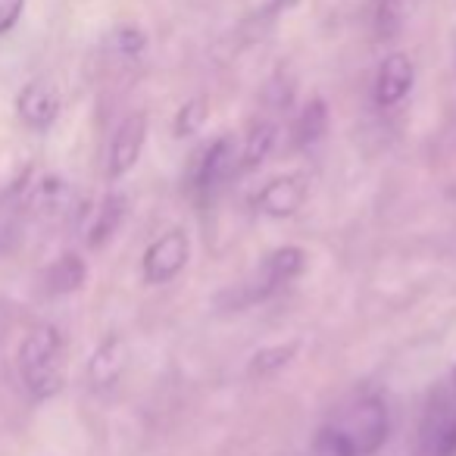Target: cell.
<instances>
[{"mask_svg": "<svg viewBox=\"0 0 456 456\" xmlns=\"http://www.w3.org/2000/svg\"><path fill=\"white\" fill-rule=\"evenodd\" d=\"M275 134H279V128H275L273 122H260V126L250 128L248 141H244L241 157H238V169L241 172L256 169V166L269 157V151L275 147Z\"/></svg>", "mask_w": 456, "mask_h": 456, "instance_id": "cell-16", "label": "cell"}, {"mask_svg": "<svg viewBox=\"0 0 456 456\" xmlns=\"http://www.w3.org/2000/svg\"><path fill=\"white\" fill-rule=\"evenodd\" d=\"M304 269H306V250L304 248L288 244V248L273 250V254L260 263V269H256L254 279H250L248 285H241L244 288L241 304H256V300L273 297L279 288H285L288 281H294Z\"/></svg>", "mask_w": 456, "mask_h": 456, "instance_id": "cell-3", "label": "cell"}, {"mask_svg": "<svg viewBox=\"0 0 456 456\" xmlns=\"http://www.w3.org/2000/svg\"><path fill=\"white\" fill-rule=\"evenodd\" d=\"M412 82H416V69L406 53H391L381 60L379 76H375V103L379 107H397L406 94H410Z\"/></svg>", "mask_w": 456, "mask_h": 456, "instance_id": "cell-9", "label": "cell"}, {"mask_svg": "<svg viewBox=\"0 0 456 456\" xmlns=\"http://www.w3.org/2000/svg\"><path fill=\"white\" fill-rule=\"evenodd\" d=\"M126 341L122 338H107L101 347L94 350L88 362V375H91V385L94 387H113L119 381L122 369H126Z\"/></svg>", "mask_w": 456, "mask_h": 456, "instance_id": "cell-10", "label": "cell"}, {"mask_svg": "<svg viewBox=\"0 0 456 456\" xmlns=\"http://www.w3.org/2000/svg\"><path fill=\"white\" fill-rule=\"evenodd\" d=\"M294 350H297V344H279V347H266L260 350V354L254 356V362H250V372L254 375H269L275 372V369L288 366L294 356Z\"/></svg>", "mask_w": 456, "mask_h": 456, "instance_id": "cell-19", "label": "cell"}, {"mask_svg": "<svg viewBox=\"0 0 456 456\" xmlns=\"http://www.w3.org/2000/svg\"><path fill=\"white\" fill-rule=\"evenodd\" d=\"M69 203H72V191H69V184L60 182V178H45L32 197V209L47 222L60 219V216L69 209Z\"/></svg>", "mask_w": 456, "mask_h": 456, "instance_id": "cell-14", "label": "cell"}, {"mask_svg": "<svg viewBox=\"0 0 456 456\" xmlns=\"http://www.w3.org/2000/svg\"><path fill=\"white\" fill-rule=\"evenodd\" d=\"M122 216H126V197L122 194H107L101 203V209L94 213V222L88 228V244L91 248H101L103 241L116 235V228H119Z\"/></svg>", "mask_w": 456, "mask_h": 456, "instance_id": "cell-15", "label": "cell"}, {"mask_svg": "<svg viewBox=\"0 0 456 456\" xmlns=\"http://www.w3.org/2000/svg\"><path fill=\"white\" fill-rule=\"evenodd\" d=\"M22 7H26V0H0V35L10 32L20 22Z\"/></svg>", "mask_w": 456, "mask_h": 456, "instance_id": "cell-21", "label": "cell"}, {"mask_svg": "<svg viewBox=\"0 0 456 456\" xmlns=\"http://www.w3.org/2000/svg\"><path fill=\"white\" fill-rule=\"evenodd\" d=\"M341 437L347 441V447L354 450V456H375L387 441L391 431V419H387V406L379 397H362L350 406L347 412H341L338 422H331Z\"/></svg>", "mask_w": 456, "mask_h": 456, "instance_id": "cell-2", "label": "cell"}, {"mask_svg": "<svg viewBox=\"0 0 456 456\" xmlns=\"http://www.w3.org/2000/svg\"><path fill=\"white\" fill-rule=\"evenodd\" d=\"M325 132H329V107H325L322 97H313L294 119L291 141L294 147H313L325 138Z\"/></svg>", "mask_w": 456, "mask_h": 456, "instance_id": "cell-13", "label": "cell"}, {"mask_svg": "<svg viewBox=\"0 0 456 456\" xmlns=\"http://www.w3.org/2000/svg\"><path fill=\"white\" fill-rule=\"evenodd\" d=\"M207 116H209V103L203 101V97H191L175 116V138H191V134H197L203 128V122H207Z\"/></svg>", "mask_w": 456, "mask_h": 456, "instance_id": "cell-18", "label": "cell"}, {"mask_svg": "<svg viewBox=\"0 0 456 456\" xmlns=\"http://www.w3.org/2000/svg\"><path fill=\"white\" fill-rule=\"evenodd\" d=\"M20 375L26 391L35 400H47L63 391L66 360H63V335L53 325H35L20 344Z\"/></svg>", "mask_w": 456, "mask_h": 456, "instance_id": "cell-1", "label": "cell"}, {"mask_svg": "<svg viewBox=\"0 0 456 456\" xmlns=\"http://www.w3.org/2000/svg\"><path fill=\"white\" fill-rule=\"evenodd\" d=\"M238 172V147H235V138H216L209 147H203L194 159V169H191V188L197 194H213L219 191L228 178Z\"/></svg>", "mask_w": 456, "mask_h": 456, "instance_id": "cell-4", "label": "cell"}, {"mask_svg": "<svg viewBox=\"0 0 456 456\" xmlns=\"http://www.w3.org/2000/svg\"><path fill=\"white\" fill-rule=\"evenodd\" d=\"M453 387H456V372H453Z\"/></svg>", "mask_w": 456, "mask_h": 456, "instance_id": "cell-22", "label": "cell"}, {"mask_svg": "<svg viewBox=\"0 0 456 456\" xmlns=\"http://www.w3.org/2000/svg\"><path fill=\"white\" fill-rule=\"evenodd\" d=\"M147 141V116L144 113H132L122 119V126L116 128L113 141H110V153H107V178L116 182V178L128 175L134 169V163L141 159V151H144Z\"/></svg>", "mask_w": 456, "mask_h": 456, "instance_id": "cell-6", "label": "cell"}, {"mask_svg": "<svg viewBox=\"0 0 456 456\" xmlns=\"http://www.w3.org/2000/svg\"><path fill=\"white\" fill-rule=\"evenodd\" d=\"M88 279V266L78 254H63L60 260H53L45 273V291L51 297H63V294H72L85 285Z\"/></svg>", "mask_w": 456, "mask_h": 456, "instance_id": "cell-11", "label": "cell"}, {"mask_svg": "<svg viewBox=\"0 0 456 456\" xmlns=\"http://www.w3.org/2000/svg\"><path fill=\"white\" fill-rule=\"evenodd\" d=\"M306 200V184L300 175H281L273 178L260 194L254 197V207L269 219H288L294 216Z\"/></svg>", "mask_w": 456, "mask_h": 456, "instance_id": "cell-8", "label": "cell"}, {"mask_svg": "<svg viewBox=\"0 0 456 456\" xmlns=\"http://www.w3.org/2000/svg\"><path fill=\"white\" fill-rule=\"evenodd\" d=\"M116 41H119V51L128 53V57H138V53L144 51V45H147V38H144V32H141V28H122V32L116 35Z\"/></svg>", "mask_w": 456, "mask_h": 456, "instance_id": "cell-20", "label": "cell"}, {"mask_svg": "<svg viewBox=\"0 0 456 456\" xmlns=\"http://www.w3.org/2000/svg\"><path fill=\"white\" fill-rule=\"evenodd\" d=\"M400 26H403V10H400L397 0H379L372 13V28L379 41H391L397 38Z\"/></svg>", "mask_w": 456, "mask_h": 456, "instance_id": "cell-17", "label": "cell"}, {"mask_svg": "<svg viewBox=\"0 0 456 456\" xmlns=\"http://www.w3.org/2000/svg\"><path fill=\"white\" fill-rule=\"evenodd\" d=\"M191 256V241L182 228H172L166 235H159L151 248L144 250V260H141V269H144V281L147 285H166L172 281L184 266H188Z\"/></svg>", "mask_w": 456, "mask_h": 456, "instance_id": "cell-5", "label": "cell"}, {"mask_svg": "<svg viewBox=\"0 0 456 456\" xmlns=\"http://www.w3.org/2000/svg\"><path fill=\"white\" fill-rule=\"evenodd\" d=\"M425 456H456V406L441 403L425 428Z\"/></svg>", "mask_w": 456, "mask_h": 456, "instance_id": "cell-12", "label": "cell"}, {"mask_svg": "<svg viewBox=\"0 0 456 456\" xmlns=\"http://www.w3.org/2000/svg\"><path fill=\"white\" fill-rule=\"evenodd\" d=\"M16 107H20V116L28 128L47 132L60 116V91L51 82H45V78H35V82H28L20 91Z\"/></svg>", "mask_w": 456, "mask_h": 456, "instance_id": "cell-7", "label": "cell"}]
</instances>
